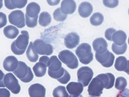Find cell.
I'll return each instance as SVG.
<instances>
[{
  "instance_id": "obj_39",
  "label": "cell",
  "mask_w": 129,
  "mask_h": 97,
  "mask_svg": "<svg viewBox=\"0 0 129 97\" xmlns=\"http://www.w3.org/2000/svg\"><path fill=\"white\" fill-rule=\"evenodd\" d=\"M39 62H42L46 65L47 67H48L50 65V59L46 56H43L41 57L39 59Z\"/></svg>"
},
{
  "instance_id": "obj_37",
  "label": "cell",
  "mask_w": 129,
  "mask_h": 97,
  "mask_svg": "<svg viewBox=\"0 0 129 97\" xmlns=\"http://www.w3.org/2000/svg\"><path fill=\"white\" fill-rule=\"evenodd\" d=\"M6 15L2 12L0 13V28L4 27L7 23Z\"/></svg>"
},
{
  "instance_id": "obj_28",
  "label": "cell",
  "mask_w": 129,
  "mask_h": 97,
  "mask_svg": "<svg viewBox=\"0 0 129 97\" xmlns=\"http://www.w3.org/2000/svg\"><path fill=\"white\" fill-rule=\"evenodd\" d=\"M51 21V16L48 12H43L40 14L39 22L40 26L44 27L48 26Z\"/></svg>"
},
{
  "instance_id": "obj_20",
  "label": "cell",
  "mask_w": 129,
  "mask_h": 97,
  "mask_svg": "<svg viewBox=\"0 0 129 97\" xmlns=\"http://www.w3.org/2000/svg\"><path fill=\"white\" fill-rule=\"evenodd\" d=\"M50 65L48 67V75L57 72L62 67V63L55 55L51 57Z\"/></svg>"
},
{
  "instance_id": "obj_9",
  "label": "cell",
  "mask_w": 129,
  "mask_h": 97,
  "mask_svg": "<svg viewBox=\"0 0 129 97\" xmlns=\"http://www.w3.org/2000/svg\"><path fill=\"white\" fill-rule=\"evenodd\" d=\"M9 19L10 23L19 28H22L25 26V17L22 11L17 10L12 11L9 15Z\"/></svg>"
},
{
  "instance_id": "obj_27",
  "label": "cell",
  "mask_w": 129,
  "mask_h": 97,
  "mask_svg": "<svg viewBox=\"0 0 129 97\" xmlns=\"http://www.w3.org/2000/svg\"><path fill=\"white\" fill-rule=\"evenodd\" d=\"M127 60L125 57L120 56L117 58L115 64V69L119 71H124L127 66Z\"/></svg>"
},
{
  "instance_id": "obj_42",
  "label": "cell",
  "mask_w": 129,
  "mask_h": 97,
  "mask_svg": "<svg viewBox=\"0 0 129 97\" xmlns=\"http://www.w3.org/2000/svg\"><path fill=\"white\" fill-rule=\"evenodd\" d=\"M124 71L129 75V60H127V66Z\"/></svg>"
},
{
  "instance_id": "obj_40",
  "label": "cell",
  "mask_w": 129,
  "mask_h": 97,
  "mask_svg": "<svg viewBox=\"0 0 129 97\" xmlns=\"http://www.w3.org/2000/svg\"><path fill=\"white\" fill-rule=\"evenodd\" d=\"M0 95L1 97H10V91L6 88L0 89Z\"/></svg>"
},
{
  "instance_id": "obj_8",
  "label": "cell",
  "mask_w": 129,
  "mask_h": 97,
  "mask_svg": "<svg viewBox=\"0 0 129 97\" xmlns=\"http://www.w3.org/2000/svg\"><path fill=\"white\" fill-rule=\"evenodd\" d=\"M33 45L35 52L40 55L49 56L52 55L53 52L51 44L47 43L41 39L36 40Z\"/></svg>"
},
{
  "instance_id": "obj_12",
  "label": "cell",
  "mask_w": 129,
  "mask_h": 97,
  "mask_svg": "<svg viewBox=\"0 0 129 97\" xmlns=\"http://www.w3.org/2000/svg\"><path fill=\"white\" fill-rule=\"evenodd\" d=\"M49 77L57 80L59 82L63 84H66L71 79V75L67 70L62 67L60 71L49 75Z\"/></svg>"
},
{
  "instance_id": "obj_11",
  "label": "cell",
  "mask_w": 129,
  "mask_h": 97,
  "mask_svg": "<svg viewBox=\"0 0 129 97\" xmlns=\"http://www.w3.org/2000/svg\"><path fill=\"white\" fill-rule=\"evenodd\" d=\"M80 42V37L76 32H71L66 35L64 39L66 47L69 49H72L76 47Z\"/></svg>"
},
{
  "instance_id": "obj_10",
  "label": "cell",
  "mask_w": 129,
  "mask_h": 97,
  "mask_svg": "<svg viewBox=\"0 0 129 97\" xmlns=\"http://www.w3.org/2000/svg\"><path fill=\"white\" fill-rule=\"evenodd\" d=\"M95 57L96 60L106 68H109L113 64L115 57L112 53L109 50L102 54H98L95 53Z\"/></svg>"
},
{
  "instance_id": "obj_17",
  "label": "cell",
  "mask_w": 129,
  "mask_h": 97,
  "mask_svg": "<svg viewBox=\"0 0 129 97\" xmlns=\"http://www.w3.org/2000/svg\"><path fill=\"white\" fill-rule=\"evenodd\" d=\"M93 11L92 5L89 2H83L79 5L78 12L79 15L82 18H86L89 17Z\"/></svg>"
},
{
  "instance_id": "obj_36",
  "label": "cell",
  "mask_w": 129,
  "mask_h": 97,
  "mask_svg": "<svg viewBox=\"0 0 129 97\" xmlns=\"http://www.w3.org/2000/svg\"><path fill=\"white\" fill-rule=\"evenodd\" d=\"M116 32V30L113 28L107 29L105 33V36L106 39L109 41H112V36Z\"/></svg>"
},
{
  "instance_id": "obj_2",
  "label": "cell",
  "mask_w": 129,
  "mask_h": 97,
  "mask_svg": "<svg viewBox=\"0 0 129 97\" xmlns=\"http://www.w3.org/2000/svg\"><path fill=\"white\" fill-rule=\"evenodd\" d=\"M76 55L80 62L84 64L90 63L93 59L91 47L88 43H84L79 45L75 51Z\"/></svg>"
},
{
  "instance_id": "obj_32",
  "label": "cell",
  "mask_w": 129,
  "mask_h": 97,
  "mask_svg": "<svg viewBox=\"0 0 129 97\" xmlns=\"http://www.w3.org/2000/svg\"><path fill=\"white\" fill-rule=\"evenodd\" d=\"M127 85V81L124 77H118L116 79L115 82V87L117 89L122 90L125 89Z\"/></svg>"
},
{
  "instance_id": "obj_43",
  "label": "cell",
  "mask_w": 129,
  "mask_h": 97,
  "mask_svg": "<svg viewBox=\"0 0 129 97\" xmlns=\"http://www.w3.org/2000/svg\"><path fill=\"white\" fill-rule=\"evenodd\" d=\"M69 97H83V96L82 95L80 94V95L77 96L70 95L69 96Z\"/></svg>"
},
{
  "instance_id": "obj_15",
  "label": "cell",
  "mask_w": 129,
  "mask_h": 97,
  "mask_svg": "<svg viewBox=\"0 0 129 97\" xmlns=\"http://www.w3.org/2000/svg\"><path fill=\"white\" fill-rule=\"evenodd\" d=\"M76 8V4L74 1L65 0L62 1L61 3V11L64 14H72L75 11Z\"/></svg>"
},
{
  "instance_id": "obj_1",
  "label": "cell",
  "mask_w": 129,
  "mask_h": 97,
  "mask_svg": "<svg viewBox=\"0 0 129 97\" xmlns=\"http://www.w3.org/2000/svg\"><path fill=\"white\" fill-rule=\"evenodd\" d=\"M15 40L12 43L11 49L15 55H21L25 53L28 44L29 35L28 32L22 31Z\"/></svg>"
},
{
  "instance_id": "obj_24",
  "label": "cell",
  "mask_w": 129,
  "mask_h": 97,
  "mask_svg": "<svg viewBox=\"0 0 129 97\" xmlns=\"http://www.w3.org/2000/svg\"><path fill=\"white\" fill-rule=\"evenodd\" d=\"M47 66L45 63L39 62L33 67V70L35 75L37 77H43L46 72Z\"/></svg>"
},
{
  "instance_id": "obj_41",
  "label": "cell",
  "mask_w": 129,
  "mask_h": 97,
  "mask_svg": "<svg viewBox=\"0 0 129 97\" xmlns=\"http://www.w3.org/2000/svg\"><path fill=\"white\" fill-rule=\"evenodd\" d=\"M48 4L51 6H55L57 5L59 3L60 1H47Z\"/></svg>"
},
{
  "instance_id": "obj_4",
  "label": "cell",
  "mask_w": 129,
  "mask_h": 97,
  "mask_svg": "<svg viewBox=\"0 0 129 97\" xmlns=\"http://www.w3.org/2000/svg\"><path fill=\"white\" fill-rule=\"evenodd\" d=\"M0 87H6L15 94H18L21 90L18 79L12 73H8L5 75Z\"/></svg>"
},
{
  "instance_id": "obj_16",
  "label": "cell",
  "mask_w": 129,
  "mask_h": 97,
  "mask_svg": "<svg viewBox=\"0 0 129 97\" xmlns=\"http://www.w3.org/2000/svg\"><path fill=\"white\" fill-rule=\"evenodd\" d=\"M92 46L95 53L97 54H102L108 50V43L103 38H99L95 39L93 41Z\"/></svg>"
},
{
  "instance_id": "obj_30",
  "label": "cell",
  "mask_w": 129,
  "mask_h": 97,
  "mask_svg": "<svg viewBox=\"0 0 129 97\" xmlns=\"http://www.w3.org/2000/svg\"><path fill=\"white\" fill-rule=\"evenodd\" d=\"M54 97H69V95L64 86H59L55 88L53 92Z\"/></svg>"
},
{
  "instance_id": "obj_38",
  "label": "cell",
  "mask_w": 129,
  "mask_h": 97,
  "mask_svg": "<svg viewBox=\"0 0 129 97\" xmlns=\"http://www.w3.org/2000/svg\"><path fill=\"white\" fill-rule=\"evenodd\" d=\"M116 97H129V89H125L118 92Z\"/></svg>"
},
{
  "instance_id": "obj_25",
  "label": "cell",
  "mask_w": 129,
  "mask_h": 97,
  "mask_svg": "<svg viewBox=\"0 0 129 97\" xmlns=\"http://www.w3.org/2000/svg\"><path fill=\"white\" fill-rule=\"evenodd\" d=\"M3 32L7 38L11 39L15 38L19 34V30L16 27L12 25H9L5 27Z\"/></svg>"
},
{
  "instance_id": "obj_23",
  "label": "cell",
  "mask_w": 129,
  "mask_h": 97,
  "mask_svg": "<svg viewBox=\"0 0 129 97\" xmlns=\"http://www.w3.org/2000/svg\"><path fill=\"white\" fill-rule=\"evenodd\" d=\"M5 5L9 10H14L17 8L22 9L26 6L27 1H4Z\"/></svg>"
},
{
  "instance_id": "obj_18",
  "label": "cell",
  "mask_w": 129,
  "mask_h": 97,
  "mask_svg": "<svg viewBox=\"0 0 129 97\" xmlns=\"http://www.w3.org/2000/svg\"><path fill=\"white\" fill-rule=\"evenodd\" d=\"M66 88L71 95L77 96L80 95L82 93L84 86L80 83L71 82L67 85Z\"/></svg>"
},
{
  "instance_id": "obj_21",
  "label": "cell",
  "mask_w": 129,
  "mask_h": 97,
  "mask_svg": "<svg viewBox=\"0 0 129 97\" xmlns=\"http://www.w3.org/2000/svg\"><path fill=\"white\" fill-rule=\"evenodd\" d=\"M103 81L105 85V88L109 89L114 86L115 77L113 75L110 73L101 74L98 75Z\"/></svg>"
},
{
  "instance_id": "obj_34",
  "label": "cell",
  "mask_w": 129,
  "mask_h": 97,
  "mask_svg": "<svg viewBox=\"0 0 129 97\" xmlns=\"http://www.w3.org/2000/svg\"><path fill=\"white\" fill-rule=\"evenodd\" d=\"M26 23V26L30 28H34L37 25L38 19L39 17L34 18H31L25 14Z\"/></svg>"
},
{
  "instance_id": "obj_3",
  "label": "cell",
  "mask_w": 129,
  "mask_h": 97,
  "mask_svg": "<svg viewBox=\"0 0 129 97\" xmlns=\"http://www.w3.org/2000/svg\"><path fill=\"white\" fill-rule=\"evenodd\" d=\"M13 72L24 83L29 82L34 78V75L31 68L27 66L26 63L22 61H19L18 68Z\"/></svg>"
},
{
  "instance_id": "obj_6",
  "label": "cell",
  "mask_w": 129,
  "mask_h": 97,
  "mask_svg": "<svg viewBox=\"0 0 129 97\" xmlns=\"http://www.w3.org/2000/svg\"><path fill=\"white\" fill-rule=\"evenodd\" d=\"M105 85L103 81L97 76L93 78L89 85L88 93L91 96L99 97L103 93Z\"/></svg>"
},
{
  "instance_id": "obj_13",
  "label": "cell",
  "mask_w": 129,
  "mask_h": 97,
  "mask_svg": "<svg viewBox=\"0 0 129 97\" xmlns=\"http://www.w3.org/2000/svg\"><path fill=\"white\" fill-rule=\"evenodd\" d=\"M28 91L30 97H45L46 88L41 84H33L30 86Z\"/></svg>"
},
{
  "instance_id": "obj_26",
  "label": "cell",
  "mask_w": 129,
  "mask_h": 97,
  "mask_svg": "<svg viewBox=\"0 0 129 97\" xmlns=\"http://www.w3.org/2000/svg\"><path fill=\"white\" fill-rule=\"evenodd\" d=\"M26 55L29 60L32 63H35L38 60L39 55L35 50L32 42H30L26 51Z\"/></svg>"
},
{
  "instance_id": "obj_5",
  "label": "cell",
  "mask_w": 129,
  "mask_h": 97,
  "mask_svg": "<svg viewBox=\"0 0 129 97\" xmlns=\"http://www.w3.org/2000/svg\"><path fill=\"white\" fill-rule=\"evenodd\" d=\"M58 57L60 60L70 69H76L79 66L78 59L71 51L67 50L61 51L59 53Z\"/></svg>"
},
{
  "instance_id": "obj_45",
  "label": "cell",
  "mask_w": 129,
  "mask_h": 97,
  "mask_svg": "<svg viewBox=\"0 0 129 97\" xmlns=\"http://www.w3.org/2000/svg\"><path fill=\"white\" fill-rule=\"evenodd\" d=\"M128 14L129 15V8L128 10Z\"/></svg>"
},
{
  "instance_id": "obj_29",
  "label": "cell",
  "mask_w": 129,
  "mask_h": 97,
  "mask_svg": "<svg viewBox=\"0 0 129 97\" xmlns=\"http://www.w3.org/2000/svg\"><path fill=\"white\" fill-rule=\"evenodd\" d=\"M104 17L101 13L98 12L93 14L90 18L91 24L94 26H98L103 23Z\"/></svg>"
},
{
  "instance_id": "obj_19",
  "label": "cell",
  "mask_w": 129,
  "mask_h": 97,
  "mask_svg": "<svg viewBox=\"0 0 129 97\" xmlns=\"http://www.w3.org/2000/svg\"><path fill=\"white\" fill-rule=\"evenodd\" d=\"M40 11V6L35 2L29 3L26 9V14L31 18H34L39 17V14Z\"/></svg>"
},
{
  "instance_id": "obj_33",
  "label": "cell",
  "mask_w": 129,
  "mask_h": 97,
  "mask_svg": "<svg viewBox=\"0 0 129 97\" xmlns=\"http://www.w3.org/2000/svg\"><path fill=\"white\" fill-rule=\"evenodd\" d=\"M54 19L58 21L63 22L66 19L67 15L64 14L61 11L60 8L56 9L53 13Z\"/></svg>"
},
{
  "instance_id": "obj_31",
  "label": "cell",
  "mask_w": 129,
  "mask_h": 97,
  "mask_svg": "<svg viewBox=\"0 0 129 97\" xmlns=\"http://www.w3.org/2000/svg\"><path fill=\"white\" fill-rule=\"evenodd\" d=\"M127 48V45L126 43L122 46H118L112 44V49L116 55H123L125 53Z\"/></svg>"
},
{
  "instance_id": "obj_7",
  "label": "cell",
  "mask_w": 129,
  "mask_h": 97,
  "mask_svg": "<svg viewBox=\"0 0 129 97\" xmlns=\"http://www.w3.org/2000/svg\"><path fill=\"white\" fill-rule=\"evenodd\" d=\"M94 75L92 70L89 67H81L77 71L78 81L82 84L84 87L88 86Z\"/></svg>"
},
{
  "instance_id": "obj_44",
  "label": "cell",
  "mask_w": 129,
  "mask_h": 97,
  "mask_svg": "<svg viewBox=\"0 0 129 97\" xmlns=\"http://www.w3.org/2000/svg\"><path fill=\"white\" fill-rule=\"evenodd\" d=\"M128 44L129 45V37L128 38Z\"/></svg>"
},
{
  "instance_id": "obj_14",
  "label": "cell",
  "mask_w": 129,
  "mask_h": 97,
  "mask_svg": "<svg viewBox=\"0 0 129 97\" xmlns=\"http://www.w3.org/2000/svg\"><path fill=\"white\" fill-rule=\"evenodd\" d=\"M18 64L19 61L16 57L13 56H10L4 60L3 66L6 71L13 72L18 68Z\"/></svg>"
},
{
  "instance_id": "obj_22",
  "label": "cell",
  "mask_w": 129,
  "mask_h": 97,
  "mask_svg": "<svg viewBox=\"0 0 129 97\" xmlns=\"http://www.w3.org/2000/svg\"><path fill=\"white\" fill-rule=\"evenodd\" d=\"M127 35L125 32L122 30L116 31L112 36V40L115 44L122 46L126 43Z\"/></svg>"
},
{
  "instance_id": "obj_46",
  "label": "cell",
  "mask_w": 129,
  "mask_h": 97,
  "mask_svg": "<svg viewBox=\"0 0 129 97\" xmlns=\"http://www.w3.org/2000/svg\"><path fill=\"white\" fill-rule=\"evenodd\" d=\"M89 97H94V96H89Z\"/></svg>"
},
{
  "instance_id": "obj_35",
  "label": "cell",
  "mask_w": 129,
  "mask_h": 97,
  "mask_svg": "<svg viewBox=\"0 0 129 97\" xmlns=\"http://www.w3.org/2000/svg\"><path fill=\"white\" fill-rule=\"evenodd\" d=\"M103 3L105 6L110 8H114L118 6V1H103Z\"/></svg>"
}]
</instances>
